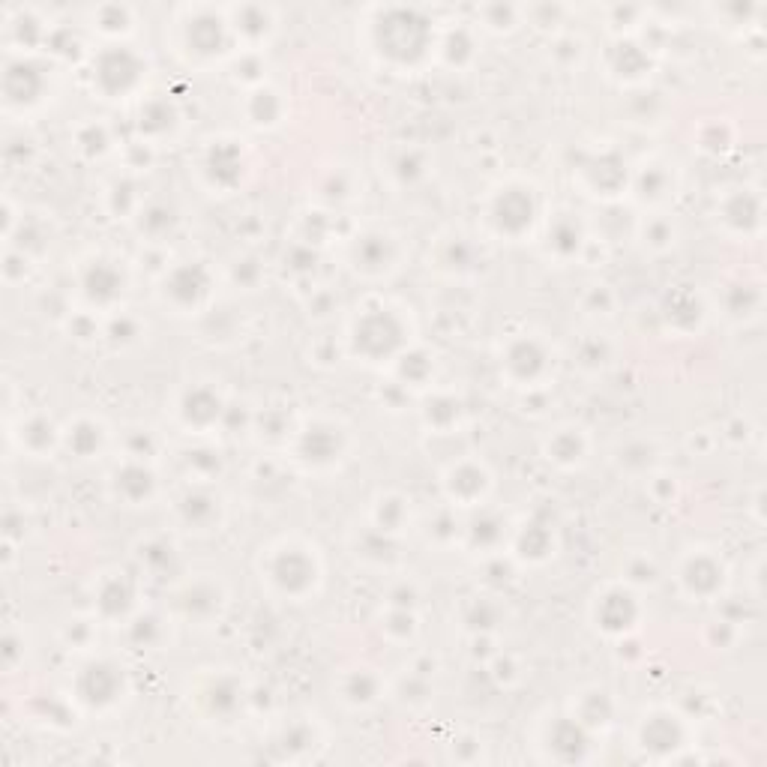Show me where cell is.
<instances>
[{
  "mask_svg": "<svg viewBox=\"0 0 767 767\" xmlns=\"http://www.w3.org/2000/svg\"><path fill=\"white\" fill-rule=\"evenodd\" d=\"M531 216H534V204H531V198H528L522 189H510V192L498 201V207H495L498 225H501L504 231H510V234H516V231H522L525 225H531Z\"/></svg>",
  "mask_w": 767,
  "mask_h": 767,
  "instance_id": "7a4b0ae2",
  "label": "cell"
},
{
  "mask_svg": "<svg viewBox=\"0 0 767 767\" xmlns=\"http://www.w3.org/2000/svg\"><path fill=\"white\" fill-rule=\"evenodd\" d=\"M138 72H141V63L135 54H129L126 48L120 51H105L99 57V66H96V81L105 93L117 96V93H126L129 87H135L138 81Z\"/></svg>",
  "mask_w": 767,
  "mask_h": 767,
  "instance_id": "6da1fadb",
  "label": "cell"
},
{
  "mask_svg": "<svg viewBox=\"0 0 767 767\" xmlns=\"http://www.w3.org/2000/svg\"><path fill=\"white\" fill-rule=\"evenodd\" d=\"M84 288L96 297V300H111L114 294H117V288H120V276L111 270V267H105V264H99V267H93L90 270V276H87V282H84Z\"/></svg>",
  "mask_w": 767,
  "mask_h": 767,
  "instance_id": "3957f363",
  "label": "cell"
}]
</instances>
